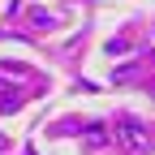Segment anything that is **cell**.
<instances>
[{
    "instance_id": "obj_1",
    "label": "cell",
    "mask_w": 155,
    "mask_h": 155,
    "mask_svg": "<svg viewBox=\"0 0 155 155\" xmlns=\"http://www.w3.org/2000/svg\"><path fill=\"white\" fill-rule=\"evenodd\" d=\"M121 138L134 142V147H142V125H129V121H125V125H121Z\"/></svg>"
}]
</instances>
